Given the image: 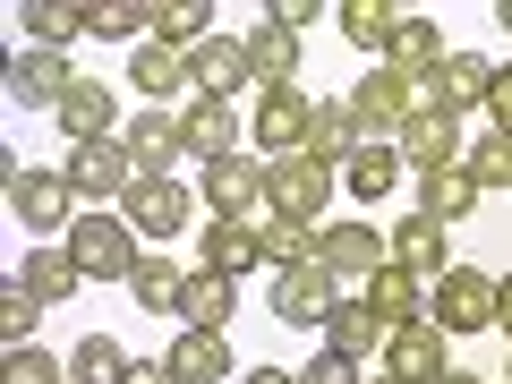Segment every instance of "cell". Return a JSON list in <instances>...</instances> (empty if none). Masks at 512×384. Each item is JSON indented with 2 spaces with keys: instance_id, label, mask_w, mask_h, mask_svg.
Segmentation results:
<instances>
[{
  "instance_id": "cell-1",
  "label": "cell",
  "mask_w": 512,
  "mask_h": 384,
  "mask_svg": "<svg viewBox=\"0 0 512 384\" xmlns=\"http://www.w3.org/2000/svg\"><path fill=\"white\" fill-rule=\"evenodd\" d=\"M333 188H342V171L333 163H316L308 146L299 154H265V205H274L282 222H325V205H333Z\"/></svg>"
},
{
  "instance_id": "cell-2",
  "label": "cell",
  "mask_w": 512,
  "mask_h": 384,
  "mask_svg": "<svg viewBox=\"0 0 512 384\" xmlns=\"http://www.w3.org/2000/svg\"><path fill=\"white\" fill-rule=\"evenodd\" d=\"M0 180H9V214H18L35 239H69V222H77L69 171H26L18 154H0Z\"/></svg>"
},
{
  "instance_id": "cell-3",
  "label": "cell",
  "mask_w": 512,
  "mask_h": 384,
  "mask_svg": "<svg viewBox=\"0 0 512 384\" xmlns=\"http://www.w3.org/2000/svg\"><path fill=\"white\" fill-rule=\"evenodd\" d=\"M69 256L86 265V282H137L146 239L128 231V214H77L69 222Z\"/></svg>"
},
{
  "instance_id": "cell-4",
  "label": "cell",
  "mask_w": 512,
  "mask_h": 384,
  "mask_svg": "<svg viewBox=\"0 0 512 384\" xmlns=\"http://www.w3.org/2000/svg\"><path fill=\"white\" fill-rule=\"evenodd\" d=\"M137 180H146V171H137V154H128L120 137H103V146H69V188H77L86 214H120Z\"/></svg>"
},
{
  "instance_id": "cell-5",
  "label": "cell",
  "mask_w": 512,
  "mask_h": 384,
  "mask_svg": "<svg viewBox=\"0 0 512 384\" xmlns=\"http://www.w3.org/2000/svg\"><path fill=\"white\" fill-rule=\"evenodd\" d=\"M342 308V274H333L325 256H299V265H274V316L282 325H325V316Z\"/></svg>"
},
{
  "instance_id": "cell-6",
  "label": "cell",
  "mask_w": 512,
  "mask_h": 384,
  "mask_svg": "<svg viewBox=\"0 0 512 384\" xmlns=\"http://www.w3.org/2000/svg\"><path fill=\"white\" fill-rule=\"evenodd\" d=\"M427 325H436V333H478V325H495V274L453 265L444 282H427Z\"/></svg>"
},
{
  "instance_id": "cell-7",
  "label": "cell",
  "mask_w": 512,
  "mask_h": 384,
  "mask_svg": "<svg viewBox=\"0 0 512 384\" xmlns=\"http://www.w3.org/2000/svg\"><path fill=\"white\" fill-rule=\"evenodd\" d=\"M69 52H43V43H18V52H9V77H0V86H9V111H52L60 94H69Z\"/></svg>"
},
{
  "instance_id": "cell-8",
  "label": "cell",
  "mask_w": 512,
  "mask_h": 384,
  "mask_svg": "<svg viewBox=\"0 0 512 384\" xmlns=\"http://www.w3.org/2000/svg\"><path fill=\"white\" fill-rule=\"evenodd\" d=\"M197 197L214 205L222 222H265L274 214V205H265V163H256V154H231V163H214L197 180Z\"/></svg>"
},
{
  "instance_id": "cell-9",
  "label": "cell",
  "mask_w": 512,
  "mask_h": 384,
  "mask_svg": "<svg viewBox=\"0 0 512 384\" xmlns=\"http://www.w3.org/2000/svg\"><path fill=\"white\" fill-rule=\"evenodd\" d=\"M120 214H128V231H137V239H180L188 214H197V188H188V180H137Z\"/></svg>"
},
{
  "instance_id": "cell-10",
  "label": "cell",
  "mask_w": 512,
  "mask_h": 384,
  "mask_svg": "<svg viewBox=\"0 0 512 384\" xmlns=\"http://www.w3.org/2000/svg\"><path fill=\"white\" fill-rule=\"evenodd\" d=\"M393 154H402L410 180H419V171H453L461 154H470V146H461V111H419V120L393 137Z\"/></svg>"
},
{
  "instance_id": "cell-11",
  "label": "cell",
  "mask_w": 512,
  "mask_h": 384,
  "mask_svg": "<svg viewBox=\"0 0 512 384\" xmlns=\"http://www.w3.org/2000/svg\"><path fill=\"white\" fill-rule=\"evenodd\" d=\"M308 94L299 86H256V111H248V128H256V146L265 154H299L308 146Z\"/></svg>"
},
{
  "instance_id": "cell-12",
  "label": "cell",
  "mask_w": 512,
  "mask_h": 384,
  "mask_svg": "<svg viewBox=\"0 0 512 384\" xmlns=\"http://www.w3.org/2000/svg\"><path fill=\"white\" fill-rule=\"evenodd\" d=\"M316 256L342 274V291H350V282H367L376 265H393V248H384L376 222H325V231H316Z\"/></svg>"
},
{
  "instance_id": "cell-13",
  "label": "cell",
  "mask_w": 512,
  "mask_h": 384,
  "mask_svg": "<svg viewBox=\"0 0 512 384\" xmlns=\"http://www.w3.org/2000/svg\"><path fill=\"white\" fill-rule=\"evenodd\" d=\"M188 86H197V103H231L239 86H256L248 77V43L239 35H205L197 52H188Z\"/></svg>"
},
{
  "instance_id": "cell-14",
  "label": "cell",
  "mask_w": 512,
  "mask_h": 384,
  "mask_svg": "<svg viewBox=\"0 0 512 384\" xmlns=\"http://www.w3.org/2000/svg\"><path fill=\"white\" fill-rule=\"evenodd\" d=\"M120 146L137 154V171H146V180H171V163H180L188 154V137H180V111H137V120L120 128Z\"/></svg>"
},
{
  "instance_id": "cell-15",
  "label": "cell",
  "mask_w": 512,
  "mask_h": 384,
  "mask_svg": "<svg viewBox=\"0 0 512 384\" xmlns=\"http://www.w3.org/2000/svg\"><path fill=\"white\" fill-rule=\"evenodd\" d=\"M239 43H248V77L256 86H299V26H282L274 9H265Z\"/></svg>"
},
{
  "instance_id": "cell-16",
  "label": "cell",
  "mask_w": 512,
  "mask_h": 384,
  "mask_svg": "<svg viewBox=\"0 0 512 384\" xmlns=\"http://www.w3.org/2000/svg\"><path fill=\"white\" fill-rule=\"evenodd\" d=\"M52 120L69 128V146H103V137H111V120H120V103H111V86H103V77H69V94L52 103Z\"/></svg>"
},
{
  "instance_id": "cell-17",
  "label": "cell",
  "mask_w": 512,
  "mask_h": 384,
  "mask_svg": "<svg viewBox=\"0 0 512 384\" xmlns=\"http://www.w3.org/2000/svg\"><path fill=\"white\" fill-rule=\"evenodd\" d=\"M231 333H214V325H180L171 333V376L180 384H231Z\"/></svg>"
},
{
  "instance_id": "cell-18",
  "label": "cell",
  "mask_w": 512,
  "mask_h": 384,
  "mask_svg": "<svg viewBox=\"0 0 512 384\" xmlns=\"http://www.w3.org/2000/svg\"><path fill=\"white\" fill-rule=\"evenodd\" d=\"M359 299H367L393 333H402V325H427V282L410 274V265H376V274L359 282Z\"/></svg>"
},
{
  "instance_id": "cell-19",
  "label": "cell",
  "mask_w": 512,
  "mask_h": 384,
  "mask_svg": "<svg viewBox=\"0 0 512 384\" xmlns=\"http://www.w3.org/2000/svg\"><path fill=\"white\" fill-rule=\"evenodd\" d=\"M384 376L393 384H444L453 367H444V333L436 325H402L393 342H384Z\"/></svg>"
},
{
  "instance_id": "cell-20",
  "label": "cell",
  "mask_w": 512,
  "mask_h": 384,
  "mask_svg": "<svg viewBox=\"0 0 512 384\" xmlns=\"http://www.w3.org/2000/svg\"><path fill=\"white\" fill-rule=\"evenodd\" d=\"M18 282L43 299V308H60L69 291H86V265L69 256V239H35V248H26V265H18Z\"/></svg>"
},
{
  "instance_id": "cell-21",
  "label": "cell",
  "mask_w": 512,
  "mask_h": 384,
  "mask_svg": "<svg viewBox=\"0 0 512 384\" xmlns=\"http://www.w3.org/2000/svg\"><path fill=\"white\" fill-rule=\"evenodd\" d=\"M180 137H188V154H197L205 171L231 163V154H239V103H188L180 111Z\"/></svg>"
},
{
  "instance_id": "cell-22",
  "label": "cell",
  "mask_w": 512,
  "mask_h": 384,
  "mask_svg": "<svg viewBox=\"0 0 512 384\" xmlns=\"http://www.w3.org/2000/svg\"><path fill=\"white\" fill-rule=\"evenodd\" d=\"M384 248H393V265H410L419 282L453 274V265H444V222H427V214H402L393 231H384Z\"/></svg>"
},
{
  "instance_id": "cell-23",
  "label": "cell",
  "mask_w": 512,
  "mask_h": 384,
  "mask_svg": "<svg viewBox=\"0 0 512 384\" xmlns=\"http://www.w3.org/2000/svg\"><path fill=\"white\" fill-rule=\"evenodd\" d=\"M128 86H137V94H146L154 111H163L171 94L188 86V52H171V43H154V35H146L137 52H128Z\"/></svg>"
},
{
  "instance_id": "cell-24",
  "label": "cell",
  "mask_w": 512,
  "mask_h": 384,
  "mask_svg": "<svg viewBox=\"0 0 512 384\" xmlns=\"http://www.w3.org/2000/svg\"><path fill=\"white\" fill-rule=\"evenodd\" d=\"M384 342H393V325H384L367 299H342V308L325 316V350H342V359H376Z\"/></svg>"
},
{
  "instance_id": "cell-25",
  "label": "cell",
  "mask_w": 512,
  "mask_h": 384,
  "mask_svg": "<svg viewBox=\"0 0 512 384\" xmlns=\"http://www.w3.org/2000/svg\"><path fill=\"white\" fill-rule=\"evenodd\" d=\"M197 248H205V265H214V274H256V265H265V239H256V222H205V239H197Z\"/></svg>"
},
{
  "instance_id": "cell-26",
  "label": "cell",
  "mask_w": 512,
  "mask_h": 384,
  "mask_svg": "<svg viewBox=\"0 0 512 384\" xmlns=\"http://www.w3.org/2000/svg\"><path fill=\"white\" fill-rule=\"evenodd\" d=\"M419 214L427 222H444V231H453V222H470L478 214V180H470V171H419Z\"/></svg>"
},
{
  "instance_id": "cell-27",
  "label": "cell",
  "mask_w": 512,
  "mask_h": 384,
  "mask_svg": "<svg viewBox=\"0 0 512 384\" xmlns=\"http://www.w3.org/2000/svg\"><path fill=\"white\" fill-rule=\"evenodd\" d=\"M231 308H239V282L231 274H214V265H188V291H180V316L188 325H231Z\"/></svg>"
},
{
  "instance_id": "cell-28",
  "label": "cell",
  "mask_w": 512,
  "mask_h": 384,
  "mask_svg": "<svg viewBox=\"0 0 512 384\" xmlns=\"http://www.w3.org/2000/svg\"><path fill=\"white\" fill-rule=\"evenodd\" d=\"M137 308L146 316H180V291H188V265H171V248H146V265H137Z\"/></svg>"
},
{
  "instance_id": "cell-29",
  "label": "cell",
  "mask_w": 512,
  "mask_h": 384,
  "mask_svg": "<svg viewBox=\"0 0 512 384\" xmlns=\"http://www.w3.org/2000/svg\"><path fill=\"white\" fill-rule=\"evenodd\" d=\"M308 154H316V163H333V171L359 154V120H350V103H316L308 111Z\"/></svg>"
},
{
  "instance_id": "cell-30",
  "label": "cell",
  "mask_w": 512,
  "mask_h": 384,
  "mask_svg": "<svg viewBox=\"0 0 512 384\" xmlns=\"http://www.w3.org/2000/svg\"><path fill=\"white\" fill-rule=\"evenodd\" d=\"M444 52H453V43H444L436 18H402V26H393V43H384L393 69H444Z\"/></svg>"
},
{
  "instance_id": "cell-31",
  "label": "cell",
  "mask_w": 512,
  "mask_h": 384,
  "mask_svg": "<svg viewBox=\"0 0 512 384\" xmlns=\"http://www.w3.org/2000/svg\"><path fill=\"white\" fill-rule=\"evenodd\" d=\"M402 180H410V171H402V154H393V146H359V154L342 163V188H350V197H393Z\"/></svg>"
},
{
  "instance_id": "cell-32",
  "label": "cell",
  "mask_w": 512,
  "mask_h": 384,
  "mask_svg": "<svg viewBox=\"0 0 512 384\" xmlns=\"http://www.w3.org/2000/svg\"><path fill=\"white\" fill-rule=\"evenodd\" d=\"M18 26H26V43L60 52V43H77V35H86V9H69V0H26V9H18Z\"/></svg>"
},
{
  "instance_id": "cell-33",
  "label": "cell",
  "mask_w": 512,
  "mask_h": 384,
  "mask_svg": "<svg viewBox=\"0 0 512 384\" xmlns=\"http://www.w3.org/2000/svg\"><path fill=\"white\" fill-rule=\"evenodd\" d=\"M205 35H214V9L205 0H163L154 9V43H171V52H197Z\"/></svg>"
},
{
  "instance_id": "cell-34",
  "label": "cell",
  "mask_w": 512,
  "mask_h": 384,
  "mask_svg": "<svg viewBox=\"0 0 512 384\" xmlns=\"http://www.w3.org/2000/svg\"><path fill=\"white\" fill-rule=\"evenodd\" d=\"M333 26H342L359 52H384V43H393V26H402V9H384V0H342V9H333Z\"/></svg>"
},
{
  "instance_id": "cell-35",
  "label": "cell",
  "mask_w": 512,
  "mask_h": 384,
  "mask_svg": "<svg viewBox=\"0 0 512 384\" xmlns=\"http://www.w3.org/2000/svg\"><path fill=\"white\" fill-rule=\"evenodd\" d=\"M128 376V350L111 342V333H86V342L69 350V384H120Z\"/></svg>"
},
{
  "instance_id": "cell-36",
  "label": "cell",
  "mask_w": 512,
  "mask_h": 384,
  "mask_svg": "<svg viewBox=\"0 0 512 384\" xmlns=\"http://www.w3.org/2000/svg\"><path fill=\"white\" fill-rule=\"evenodd\" d=\"M487 86H495V60H478V52L444 60V103H453V111H478V103H487Z\"/></svg>"
},
{
  "instance_id": "cell-37",
  "label": "cell",
  "mask_w": 512,
  "mask_h": 384,
  "mask_svg": "<svg viewBox=\"0 0 512 384\" xmlns=\"http://www.w3.org/2000/svg\"><path fill=\"white\" fill-rule=\"evenodd\" d=\"M461 171L478 180V197H487V188H512V137H495V128H487V137L461 154Z\"/></svg>"
},
{
  "instance_id": "cell-38",
  "label": "cell",
  "mask_w": 512,
  "mask_h": 384,
  "mask_svg": "<svg viewBox=\"0 0 512 384\" xmlns=\"http://www.w3.org/2000/svg\"><path fill=\"white\" fill-rule=\"evenodd\" d=\"M256 239H265V265H299V256H316V231H308V222H282V214L256 222Z\"/></svg>"
},
{
  "instance_id": "cell-39",
  "label": "cell",
  "mask_w": 512,
  "mask_h": 384,
  "mask_svg": "<svg viewBox=\"0 0 512 384\" xmlns=\"http://www.w3.org/2000/svg\"><path fill=\"white\" fill-rule=\"evenodd\" d=\"M9 384H69V359H52L35 342H9Z\"/></svg>"
},
{
  "instance_id": "cell-40",
  "label": "cell",
  "mask_w": 512,
  "mask_h": 384,
  "mask_svg": "<svg viewBox=\"0 0 512 384\" xmlns=\"http://www.w3.org/2000/svg\"><path fill=\"white\" fill-rule=\"evenodd\" d=\"M35 316H43V299L9 274V291H0V333H9V342H35Z\"/></svg>"
},
{
  "instance_id": "cell-41",
  "label": "cell",
  "mask_w": 512,
  "mask_h": 384,
  "mask_svg": "<svg viewBox=\"0 0 512 384\" xmlns=\"http://www.w3.org/2000/svg\"><path fill=\"white\" fill-rule=\"evenodd\" d=\"M299 384H359V359L325 350V359H308V376H299Z\"/></svg>"
},
{
  "instance_id": "cell-42",
  "label": "cell",
  "mask_w": 512,
  "mask_h": 384,
  "mask_svg": "<svg viewBox=\"0 0 512 384\" xmlns=\"http://www.w3.org/2000/svg\"><path fill=\"white\" fill-rule=\"evenodd\" d=\"M495 120V137H512V69H495V86H487V103H478Z\"/></svg>"
},
{
  "instance_id": "cell-43",
  "label": "cell",
  "mask_w": 512,
  "mask_h": 384,
  "mask_svg": "<svg viewBox=\"0 0 512 384\" xmlns=\"http://www.w3.org/2000/svg\"><path fill=\"white\" fill-rule=\"evenodd\" d=\"M120 384H180V376H171V359H128Z\"/></svg>"
},
{
  "instance_id": "cell-44",
  "label": "cell",
  "mask_w": 512,
  "mask_h": 384,
  "mask_svg": "<svg viewBox=\"0 0 512 384\" xmlns=\"http://www.w3.org/2000/svg\"><path fill=\"white\" fill-rule=\"evenodd\" d=\"M239 384H299V376H291V367H248Z\"/></svg>"
},
{
  "instance_id": "cell-45",
  "label": "cell",
  "mask_w": 512,
  "mask_h": 384,
  "mask_svg": "<svg viewBox=\"0 0 512 384\" xmlns=\"http://www.w3.org/2000/svg\"><path fill=\"white\" fill-rule=\"evenodd\" d=\"M495 325H504V333H512V274H504V282H495Z\"/></svg>"
},
{
  "instance_id": "cell-46",
  "label": "cell",
  "mask_w": 512,
  "mask_h": 384,
  "mask_svg": "<svg viewBox=\"0 0 512 384\" xmlns=\"http://www.w3.org/2000/svg\"><path fill=\"white\" fill-rule=\"evenodd\" d=\"M495 26H504V35H512V0H504V9H495Z\"/></svg>"
},
{
  "instance_id": "cell-47",
  "label": "cell",
  "mask_w": 512,
  "mask_h": 384,
  "mask_svg": "<svg viewBox=\"0 0 512 384\" xmlns=\"http://www.w3.org/2000/svg\"><path fill=\"white\" fill-rule=\"evenodd\" d=\"M444 384H478V376H470V367H453V376H444Z\"/></svg>"
},
{
  "instance_id": "cell-48",
  "label": "cell",
  "mask_w": 512,
  "mask_h": 384,
  "mask_svg": "<svg viewBox=\"0 0 512 384\" xmlns=\"http://www.w3.org/2000/svg\"><path fill=\"white\" fill-rule=\"evenodd\" d=\"M376 384H393V376H376Z\"/></svg>"
}]
</instances>
